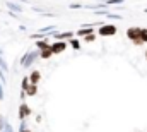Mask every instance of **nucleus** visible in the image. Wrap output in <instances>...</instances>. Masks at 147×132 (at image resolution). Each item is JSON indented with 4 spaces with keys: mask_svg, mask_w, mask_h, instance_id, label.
Returning a JSON list of instances; mask_svg holds the SVG:
<instances>
[{
    "mask_svg": "<svg viewBox=\"0 0 147 132\" xmlns=\"http://www.w3.org/2000/svg\"><path fill=\"white\" fill-rule=\"evenodd\" d=\"M50 39L48 38H43V39H38L36 41V50L38 52H41V50H46V48H50Z\"/></svg>",
    "mask_w": 147,
    "mask_h": 132,
    "instance_id": "obj_8",
    "label": "nucleus"
},
{
    "mask_svg": "<svg viewBox=\"0 0 147 132\" xmlns=\"http://www.w3.org/2000/svg\"><path fill=\"white\" fill-rule=\"evenodd\" d=\"M125 0H106L105 5H118V3H123Z\"/></svg>",
    "mask_w": 147,
    "mask_h": 132,
    "instance_id": "obj_15",
    "label": "nucleus"
},
{
    "mask_svg": "<svg viewBox=\"0 0 147 132\" xmlns=\"http://www.w3.org/2000/svg\"><path fill=\"white\" fill-rule=\"evenodd\" d=\"M67 48H69V43H67V41H53V43L50 45V50H51L53 55H60V53H63Z\"/></svg>",
    "mask_w": 147,
    "mask_h": 132,
    "instance_id": "obj_2",
    "label": "nucleus"
},
{
    "mask_svg": "<svg viewBox=\"0 0 147 132\" xmlns=\"http://www.w3.org/2000/svg\"><path fill=\"white\" fill-rule=\"evenodd\" d=\"M96 38H98V34L92 33V34H87V36H84L82 39H84V43H94V41H96Z\"/></svg>",
    "mask_w": 147,
    "mask_h": 132,
    "instance_id": "obj_12",
    "label": "nucleus"
},
{
    "mask_svg": "<svg viewBox=\"0 0 147 132\" xmlns=\"http://www.w3.org/2000/svg\"><path fill=\"white\" fill-rule=\"evenodd\" d=\"M28 79H29V84H36L38 86V82L41 81V72H39V70H33V72L28 76Z\"/></svg>",
    "mask_w": 147,
    "mask_h": 132,
    "instance_id": "obj_7",
    "label": "nucleus"
},
{
    "mask_svg": "<svg viewBox=\"0 0 147 132\" xmlns=\"http://www.w3.org/2000/svg\"><path fill=\"white\" fill-rule=\"evenodd\" d=\"M144 57H146V60H147V50H146V53H144Z\"/></svg>",
    "mask_w": 147,
    "mask_h": 132,
    "instance_id": "obj_18",
    "label": "nucleus"
},
{
    "mask_svg": "<svg viewBox=\"0 0 147 132\" xmlns=\"http://www.w3.org/2000/svg\"><path fill=\"white\" fill-rule=\"evenodd\" d=\"M38 57H39V52H38V50H34V52H28V53L22 57V62H21V64H22V67H29Z\"/></svg>",
    "mask_w": 147,
    "mask_h": 132,
    "instance_id": "obj_3",
    "label": "nucleus"
},
{
    "mask_svg": "<svg viewBox=\"0 0 147 132\" xmlns=\"http://www.w3.org/2000/svg\"><path fill=\"white\" fill-rule=\"evenodd\" d=\"M28 86H29V79H28V76L22 79V82H21V88H22V91H26L28 89Z\"/></svg>",
    "mask_w": 147,
    "mask_h": 132,
    "instance_id": "obj_14",
    "label": "nucleus"
},
{
    "mask_svg": "<svg viewBox=\"0 0 147 132\" xmlns=\"http://www.w3.org/2000/svg\"><path fill=\"white\" fill-rule=\"evenodd\" d=\"M24 93H26V96H36L38 95V86L36 84H29Z\"/></svg>",
    "mask_w": 147,
    "mask_h": 132,
    "instance_id": "obj_9",
    "label": "nucleus"
},
{
    "mask_svg": "<svg viewBox=\"0 0 147 132\" xmlns=\"http://www.w3.org/2000/svg\"><path fill=\"white\" fill-rule=\"evenodd\" d=\"M116 33H118V28H116L115 24H101V26H99V29L96 31V34H98V36H103V38L115 36Z\"/></svg>",
    "mask_w": 147,
    "mask_h": 132,
    "instance_id": "obj_1",
    "label": "nucleus"
},
{
    "mask_svg": "<svg viewBox=\"0 0 147 132\" xmlns=\"http://www.w3.org/2000/svg\"><path fill=\"white\" fill-rule=\"evenodd\" d=\"M80 7H82V5H79V3H72V5H70V9H80Z\"/></svg>",
    "mask_w": 147,
    "mask_h": 132,
    "instance_id": "obj_17",
    "label": "nucleus"
},
{
    "mask_svg": "<svg viewBox=\"0 0 147 132\" xmlns=\"http://www.w3.org/2000/svg\"><path fill=\"white\" fill-rule=\"evenodd\" d=\"M67 43H69V46L74 48V50H80V39H79V38H72V39H69Z\"/></svg>",
    "mask_w": 147,
    "mask_h": 132,
    "instance_id": "obj_10",
    "label": "nucleus"
},
{
    "mask_svg": "<svg viewBox=\"0 0 147 132\" xmlns=\"http://www.w3.org/2000/svg\"><path fill=\"white\" fill-rule=\"evenodd\" d=\"M53 57V53H51V50L50 48H46V50H41L39 52V59H43V60H48V59H51Z\"/></svg>",
    "mask_w": 147,
    "mask_h": 132,
    "instance_id": "obj_11",
    "label": "nucleus"
},
{
    "mask_svg": "<svg viewBox=\"0 0 147 132\" xmlns=\"http://www.w3.org/2000/svg\"><path fill=\"white\" fill-rule=\"evenodd\" d=\"M140 39L144 45H147V28H140Z\"/></svg>",
    "mask_w": 147,
    "mask_h": 132,
    "instance_id": "obj_13",
    "label": "nucleus"
},
{
    "mask_svg": "<svg viewBox=\"0 0 147 132\" xmlns=\"http://www.w3.org/2000/svg\"><path fill=\"white\" fill-rule=\"evenodd\" d=\"M125 34H127V38L134 43L135 39H139V38H140V28H137V26H130V28L127 29V33H125Z\"/></svg>",
    "mask_w": 147,
    "mask_h": 132,
    "instance_id": "obj_4",
    "label": "nucleus"
},
{
    "mask_svg": "<svg viewBox=\"0 0 147 132\" xmlns=\"http://www.w3.org/2000/svg\"><path fill=\"white\" fill-rule=\"evenodd\" d=\"M94 33V28L92 26H82L79 31H75V38H84V36H87V34H92Z\"/></svg>",
    "mask_w": 147,
    "mask_h": 132,
    "instance_id": "obj_6",
    "label": "nucleus"
},
{
    "mask_svg": "<svg viewBox=\"0 0 147 132\" xmlns=\"http://www.w3.org/2000/svg\"><path fill=\"white\" fill-rule=\"evenodd\" d=\"M21 122H22V124H21V131H19V132H31L29 129H28V127H26V124H24V120H21Z\"/></svg>",
    "mask_w": 147,
    "mask_h": 132,
    "instance_id": "obj_16",
    "label": "nucleus"
},
{
    "mask_svg": "<svg viewBox=\"0 0 147 132\" xmlns=\"http://www.w3.org/2000/svg\"><path fill=\"white\" fill-rule=\"evenodd\" d=\"M31 108L28 106V103H21V106H19V118L21 120H26L28 117H31Z\"/></svg>",
    "mask_w": 147,
    "mask_h": 132,
    "instance_id": "obj_5",
    "label": "nucleus"
}]
</instances>
